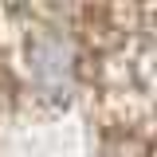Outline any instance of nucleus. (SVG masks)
<instances>
[{"label": "nucleus", "instance_id": "f257e3e1", "mask_svg": "<svg viewBox=\"0 0 157 157\" xmlns=\"http://www.w3.org/2000/svg\"><path fill=\"white\" fill-rule=\"evenodd\" d=\"M20 63L28 75V90L47 102H63L75 90L82 71V47L75 32L55 16H32V28L20 36Z\"/></svg>", "mask_w": 157, "mask_h": 157}]
</instances>
